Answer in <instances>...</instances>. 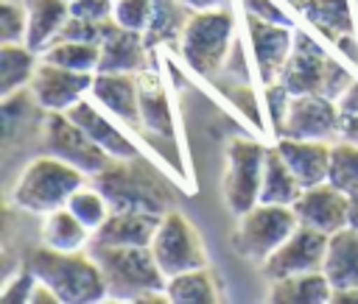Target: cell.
Masks as SVG:
<instances>
[{"label":"cell","instance_id":"6da1fadb","mask_svg":"<svg viewBox=\"0 0 358 304\" xmlns=\"http://www.w3.org/2000/svg\"><path fill=\"white\" fill-rule=\"evenodd\" d=\"M25 268H31L39 282L53 287L62 304H92L109 298L106 279L92 254L56 251L42 243L25 251Z\"/></svg>","mask_w":358,"mask_h":304},{"label":"cell","instance_id":"7a4b0ae2","mask_svg":"<svg viewBox=\"0 0 358 304\" xmlns=\"http://www.w3.org/2000/svg\"><path fill=\"white\" fill-rule=\"evenodd\" d=\"M355 78L358 75L327 56L308 31L294 28V47L280 75L291 95H327L338 100Z\"/></svg>","mask_w":358,"mask_h":304},{"label":"cell","instance_id":"3957f363","mask_svg":"<svg viewBox=\"0 0 358 304\" xmlns=\"http://www.w3.org/2000/svg\"><path fill=\"white\" fill-rule=\"evenodd\" d=\"M109 287V298L137 301L143 293L165 290L168 276L159 271L151 245H87Z\"/></svg>","mask_w":358,"mask_h":304},{"label":"cell","instance_id":"277c9868","mask_svg":"<svg viewBox=\"0 0 358 304\" xmlns=\"http://www.w3.org/2000/svg\"><path fill=\"white\" fill-rule=\"evenodd\" d=\"M232 47H235V17L227 6L201 8L190 14L179 53L196 75L213 78L227 64Z\"/></svg>","mask_w":358,"mask_h":304},{"label":"cell","instance_id":"5b68a950","mask_svg":"<svg viewBox=\"0 0 358 304\" xmlns=\"http://www.w3.org/2000/svg\"><path fill=\"white\" fill-rule=\"evenodd\" d=\"M87 173L73 167L70 162L45 153L28 162L22 176L14 184V204L34 215H48L59 206H67L70 195L84 184Z\"/></svg>","mask_w":358,"mask_h":304},{"label":"cell","instance_id":"8992f818","mask_svg":"<svg viewBox=\"0 0 358 304\" xmlns=\"http://www.w3.org/2000/svg\"><path fill=\"white\" fill-rule=\"evenodd\" d=\"M134 159H112L101 173L90 176L92 184L106 195L112 209H140V212H165L168 206V192L159 184V178L140 167L131 165Z\"/></svg>","mask_w":358,"mask_h":304},{"label":"cell","instance_id":"52a82bcc","mask_svg":"<svg viewBox=\"0 0 358 304\" xmlns=\"http://www.w3.org/2000/svg\"><path fill=\"white\" fill-rule=\"evenodd\" d=\"M299 226L294 206L282 204H255L249 212L238 215V226L232 231V245L243 259L266 262Z\"/></svg>","mask_w":358,"mask_h":304},{"label":"cell","instance_id":"ba28073f","mask_svg":"<svg viewBox=\"0 0 358 304\" xmlns=\"http://www.w3.org/2000/svg\"><path fill=\"white\" fill-rule=\"evenodd\" d=\"M266 151L255 139L235 137L227 145V173H224V201L227 209L238 218L249 212L255 204H260V187H263V167H266Z\"/></svg>","mask_w":358,"mask_h":304},{"label":"cell","instance_id":"9c48e42d","mask_svg":"<svg viewBox=\"0 0 358 304\" xmlns=\"http://www.w3.org/2000/svg\"><path fill=\"white\" fill-rule=\"evenodd\" d=\"M42 148L45 153H53L73 167H78L87 176L101 173L112 156L87 137V131L67 117V112H48L42 123Z\"/></svg>","mask_w":358,"mask_h":304},{"label":"cell","instance_id":"30bf717a","mask_svg":"<svg viewBox=\"0 0 358 304\" xmlns=\"http://www.w3.org/2000/svg\"><path fill=\"white\" fill-rule=\"evenodd\" d=\"M151 254H154V259L165 276H176L182 271H193V268L207 265V254L201 248L196 229L176 209L162 215L159 229L151 240Z\"/></svg>","mask_w":358,"mask_h":304},{"label":"cell","instance_id":"8fae6325","mask_svg":"<svg viewBox=\"0 0 358 304\" xmlns=\"http://www.w3.org/2000/svg\"><path fill=\"white\" fill-rule=\"evenodd\" d=\"M341 123H344V112L338 100L327 95H294L285 126L277 137L330 142L341 137Z\"/></svg>","mask_w":358,"mask_h":304},{"label":"cell","instance_id":"7c38bea8","mask_svg":"<svg viewBox=\"0 0 358 304\" xmlns=\"http://www.w3.org/2000/svg\"><path fill=\"white\" fill-rule=\"evenodd\" d=\"M327 240H330V234H324V231H316L310 226H296L294 234L263 262L266 282L294 276V273L322 271L324 254H327Z\"/></svg>","mask_w":358,"mask_h":304},{"label":"cell","instance_id":"4fadbf2b","mask_svg":"<svg viewBox=\"0 0 358 304\" xmlns=\"http://www.w3.org/2000/svg\"><path fill=\"white\" fill-rule=\"evenodd\" d=\"M95 73H78L59 64H50L42 59L36 64V73L31 78V95L45 112H67L73 103L84 100L90 95Z\"/></svg>","mask_w":358,"mask_h":304},{"label":"cell","instance_id":"5bb4252c","mask_svg":"<svg viewBox=\"0 0 358 304\" xmlns=\"http://www.w3.org/2000/svg\"><path fill=\"white\" fill-rule=\"evenodd\" d=\"M294 212H296L299 226L336 234L338 229L350 226V192H344L333 181L310 184L294 201Z\"/></svg>","mask_w":358,"mask_h":304},{"label":"cell","instance_id":"9a60e30c","mask_svg":"<svg viewBox=\"0 0 358 304\" xmlns=\"http://www.w3.org/2000/svg\"><path fill=\"white\" fill-rule=\"evenodd\" d=\"M246 31H249V45H252V59L260 84H274L282 75V67L291 56L294 47V28L268 22L260 17L246 14Z\"/></svg>","mask_w":358,"mask_h":304},{"label":"cell","instance_id":"2e32d148","mask_svg":"<svg viewBox=\"0 0 358 304\" xmlns=\"http://www.w3.org/2000/svg\"><path fill=\"white\" fill-rule=\"evenodd\" d=\"M154 50L145 45V33L129 31L117 25L115 20H106L103 36H101V59L95 73H143L148 64V56Z\"/></svg>","mask_w":358,"mask_h":304},{"label":"cell","instance_id":"e0dca14e","mask_svg":"<svg viewBox=\"0 0 358 304\" xmlns=\"http://www.w3.org/2000/svg\"><path fill=\"white\" fill-rule=\"evenodd\" d=\"M90 98L109 112L112 117L123 120L126 126L140 128V92H137V75L131 73H95Z\"/></svg>","mask_w":358,"mask_h":304},{"label":"cell","instance_id":"ac0fdd59","mask_svg":"<svg viewBox=\"0 0 358 304\" xmlns=\"http://www.w3.org/2000/svg\"><path fill=\"white\" fill-rule=\"evenodd\" d=\"M162 215L140 212V209H112L109 218L92 231L90 243L95 245H151Z\"/></svg>","mask_w":358,"mask_h":304},{"label":"cell","instance_id":"d6986e66","mask_svg":"<svg viewBox=\"0 0 358 304\" xmlns=\"http://www.w3.org/2000/svg\"><path fill=\"white\" fill-rule=\"evenodd\" d=\"M67 117L78 123L92 142H98L112 159H137V145L109 120V112H103L95 100H78L67 109Z\"/></svg>","mask_w":358,"mask_h":304},{"label":"cell","instance_id":"ffe728a7","mask_svg":"<svg viewBox=\"0 0 358 304\" xmlns=\"http://www.w3.org/2000/svg\"><path fill=\"white\" fill-rule=\"evenodd\" d=\"M277 151L282 153L285 165L294 170V176L302 181V187L327 181L330 176V159H333V145L324 139H294V137H280Z\"/></svg>","mask_w":358,"mask_h":304},{"label":"cell","instance_id":"44dd1931","mask_svg":"<svg viewBox=\"0 0 358 304\" xmlns=\"http://www.w3.org/2000/svg\"><path fill=\"white\" fill-rule=\"evenodd\" d=\"M137 92H140V128L151 134H162V137H176L165 84L151 67L137 73Z\"/></svg>","mask_w":358,"mask_h":304},{"label":"cell","instance_id":"7402d4cb","mask_svg":"<svg viewBox=\"0 0 358 304\" xmlns=\"http://www.w3.org/2000/svg\"><path fill=\"white\" fill-rule=\"evenodd\" d=\"M324 276L336 287H358V229L344 226L327 240V254L322 265Z\"/></svg>","mask_w":358,"mask_h":304},{"label":"cell","instance_id":"603a6c76","mask_svg":"<svg viewBox=\"0 0 358 304\" xmlns=\"http://www.w3.org/2000/svg\"><path fill=\"white\" fill-rule=\"evenodd\" d=\"M330 296L333 284L324 271H308L268 282V301L274 304H324Z\"/></svg>","mask_w":358,"mask_h":304},{"label":"cell","instance_id":"cb8c5ba5","mask_svg":"<svg viewBox=\"0 0 358 304\" xmlns=\"http://www.w3.org/2000/svg\"><path fill=\"white\" fill-rule=\"evenodd\" d=\"M193 8H187L182 0H154V11H151V22L145 28V45L151 50L157 47H171L179 53L182 45V33L187 28Z\"/></svg>","mask_w":358,"mask_h":304},{"label":"cell","instance_id":"d4e9b609","mask_svg":"<svg viewBox=\"0 0 358 304\" xmlns=\"http://www.w3.org/2000/svg\"><path fill=\"white\" fill-rule=\"evenodd\" d=\"M28 11V36L25 45L36 53H45V47L59 36L70 17L67 0H22Z\"/></svg>","mask_w":358,"mask_h":304},{"label":"cell","instance_id":"484cf974","mask_svg":"<svg viewBox=\"0 0 358 304\" xmlns=\"http://www.w3.org/2000/svg\"><path fill=\"white\" fill-rule=\"evenodd\" d=\"M302 181L294 176V170L285 165L282 153L274 148L266 151V167H263V187H260V201L263 204H282L294 206V201L302 192Z\"/></svg>","mask_w":358,"mask_h":304},{"label":"cell","instance_id":"4316f807","mask_svg":"<svg viewBox=\"0 0 358 304\" xmlns=\"http://www.w3.org/2000/svg\"><path fill=\"white\" fill-rule=\"evenodd\" d=\"M299 14L330 42H336L341 33H355L350 0H305Z\"/></svg>","mask_w":358,"mask_h":304},{"label":"cell","instance_id":"83f0119b","mask_svg":"<svg viewBox=\"0 0 358 304\" xmlns=\"http://www.w3.org/2000/svg\"><path fill=\"white\" fill-rule=\"evenodd\" d=\"M90 240H92V231L67 206H59L45 215V223H42L45 245L56 251H81L84 245H90Z\"/></svg>","mask_w":358,"mask_h":304},{"label":"cell","instance_id":"f1b7e54d","mask_svg":"<svg viewBox=\"0 0 358 304\" xmlns=\"http://www.w3.org/2000/svg\"><path fill=\"white\" fill-rule=\"evenodd\" d=\"M36 50H31L25 42H3L0 47V95H11L31 84L36 73Z\"/></svg>","mask_w":358,"mask_h":304},{"label":"cell","instance_id":"f546056e","mask_svg":"<svg viewBox=\"0 0 358 304\" xmlns=\"http://www.w3.org/2000/svg\"><path fill=\"white\" fill-rule=\"evenodd\" d=\"M165 293H168L171 304H213V301H218V287H215V279L207 265L168 276Z\"/></svg>","mask_w":358,"mask_h":304},{"label":"cell","instance_id":"4dcf8cb0","mask_svg":"<svg viewBox=\"0 0 358 304\" xmlns=\"http://www.w3.org/2000/svg\"><path fill=\"white\" fill-rule=\"evenodd\" d=\"M45 61L67 67V70H78V73H95L98 70V59H101V45L98 42H76V39H53L45 53Z\"/></svg>","mask_w":358,"mask_h":304},{"label":"cell","instance_id":"1f68e13d","mask_svg":"<svg viewBox=\"0 0 358 304\" xmlns=\"http://www.w3.org/2000/svg\"><path fill=\"white\" fill-rule=\"evenodd\" d=\"M67 209L90 229V231H95L106 218H109V212H112V206H109V201H106V195L95 187V184H81L73 195H70V201H67Z\"/></svg>","mask_w":358,"mask_h":304},{"label":"cell","instance_id":"d6a6232c","mask_svg":"<svg viewBox=\"0 0 358 304\" xmlns=\"http://www.w3.org/2000/svg\"><path fill=\"white\" fill-rule=\"evenodd\" d=\"M327 181H333L344 192L358 190V145L355 142H347V139L333 142V159H330Z\"/></svg>","mask_w":358,"mask_h":304},{"label":"cell","instance_id":"836d02e7","mask_svg":"<svg viewBox=\"0 0 358 304\" xmlns=\"http://www.w3.org/2000/svg\"><path fill=\"white\" fill-rule=\"evenodd\" d=\"M151 11H154V0H115L112 20L129 31L145 33L151 22Z\"/></svg>","mask_w":358,"mask_h":304},{"label":"cell","instance_id":"e575fe53","mask_svg":"<svg viewBox=\"0 0 358 304\" xmlns=\"http://www.w3.org/2000/svg\"><path fill=\"white\" fill-rule=\"evenodd\" d=\"M28 36V11L17 0L0 3V39L3 42H25Z\"/></svg>","mask_w":358,"mask_h":304},{"label":"cell","instance_id":"d590c367","mask_svg":"<svg viewBox=\"0 0 358 304\" xmlns=\"http://www.w3.org/2000/svg\"><path fill=\"white\" fill-rule=\"evenodd\" d=\"M291 92L282 81H274V84H266V106H268V120H271V128L274 134L282 131L285 126V117H288V109H291Z\"/></svg>","mask_w":358,"mask_h":304},{"label":"cell","instance_id":"8d00e7d4","mask_svg":"<svg viewBox=\"0 0 358 304\" xmlns=\"http://www.w3.org/2000/svg\"><path fill=\"white\" fill-rule=\"evenodd\" d=\"M103 25H106V20L103 22H95V20H84V17H73L70 14L56 39H76V42H98L101 45Z\"/></svg>","mask_w":358,"mask_h":304},{"label":"cell","instance_id":"74e56055","mask_svg":"<svg viewBox=\"0 0 358 304\" xmlns=\"http://www.w3.org/2000/svg\"><path fill=\"white\" fill-rule=\"evenodd\" d=\"M36 282H39L36 273L22 265V271L3 287L0 301H3V304H28V301H31V293H34V287H36Z\"/></svg>","mask_w":358,"mask_h":304},{"label":"cell","instance_id":"f35d334b","mask_svg":"<svg viewBox=\"0 0 358 304\" xmlns=\"http://www.w3.org/2000/svg\"><path fill=\"white\" fill-rule=\"evenodd\" d=\"M112 8H115V0H73L70 3L73 17H84V20H95V22L112 20Z\"/></svg>","mask_w":358,"mask_h":304},{"label":"cell","instance_id":"ab89813d","mask_svg":"<svg viewBox=\"0 0 358 304\" xmlns=\"http://www.w3.org/2000/svg\"><path fill=\"white\" fill-rule=\"evenodd\" d=\"M243 3V11L252 14V17H260V20H268V22H280V25H291V17L274 3V0H241Z\"/></svg>","mask_w":358,"mask_h":304},{"label":"cell","instance_id":"60d3db41","mask_svg":"<svg viewBox=\"0 0 358 304\" xmlns=\"http://www.w3.org/2000/svg\"><path fill=\"white\" fill-rule=\"evenodd\" d=\"M333 45H336V50H338L350 64L358 67V39H355V33H341Z\"/></svg>","mask_w":358,"mask_h":304},{"label":"cell","instance_id":"b9f144b4","mask_svg":"<svg viewBox=\"0 0 358 304\" xmlns=\"http://www.w3.org/2000/svg\"><path fill=\"white\" fill-rule=\"evenodd\" d=\"M28 304H62V298L56 296L53 287H48L45 282H36L34 293H31V301Z\"/></svg>","mask_w":358,"mask_h":304},{"label":"cell","instance_id":"7bdbcfd3","mask_svg":"<svg viewBox=\"0 0 358 304\" xmlns=\"http://www.w3.org/2000/svg\"><path fill=\"white\" fill-rule=\"evenodd\" d=\"M338 106H341V112L344 114H355L358 112V78L347 86V92L338 98Z\"/></svg>","mask_w":358,"mask_h":304},{"label":"cell","instance_id":"ee69618b","mask_svg":"<svg viewBox=\"0 0 358 304\" xmlns=\"http://www.w3.org/2000/svg\"><path fill=\"white\" fill-rule=\"evenodd\" d=\"M338 139H347V142H355V145H358V112H355V114H344L341 137H338Z\"/></svg>","mask_w":358,"mask_h":304},{"label":"cell","instance_id":"f6af8a7d","mask_svg":"<svg viewBox=\"0 0 358 304\" xmlns=\"http://www.w3.org/2000/svg\"><path fill=\"white\" fill-rule=\"evenodd\" d=\"M330 301L333 304H358V287H336Z\"/></svg>","mask_w":358,"mask_h":304},{"label":"cell","instance_id":"bcb514c9","mask_svg":"<svg viewBox=\"0 0 358 304\" xmlns=\"http://www.w3.org/2000/svg\"><path fill=\"white\" fill-rule=\"evenodd\" d=\"M187 8H193V11H201V8H215V6H224L227 0H182Z\"/></svg>","mask_w":358,"mask_h":304},{"label":"cell","instance_id":"7dc6e473","mask_svg":"<svg viewBox=\"0 0 358 304\" xmlns=\"http://www.w3.org/2000/svg\"><path fill=\"white\" fill-rule=\"evenodd\" d=\"M350 226L358 229V190L350 192Z\"/></svg>","mask_w":358,"mask_h":304},{"label":"cell","instance_id":"c3c4849f","mask_svg":"<svg viewBox=\"0 0 358 304\" xmlns=\"http://www.w3.org/2000/svg\"><path fill=\"white\" fill-rule=\"evenodd\" d=\"M291 8H296V11H302V6H305V0H285Z\"/></svg>","mask_w":358,"mask_h":304},{"label":"cell","instance_id":"681fc988","mask_svg":"<svg viewBox=\"0 0 358 304\" xmlns=\"http://www.w3.org/2000/svg\"><path fill=\"white\" fill-rule=\"evenodd\" d=\"M67 3H73V0H67Z\"/></svg>","mask_w":358,"mask_h":304}]
</instances>
